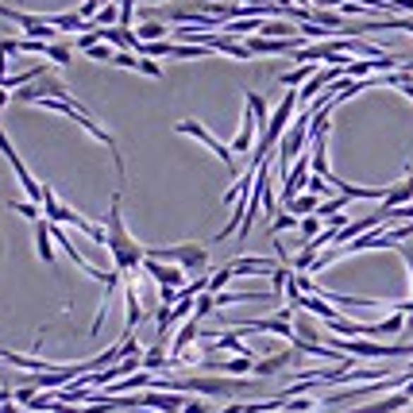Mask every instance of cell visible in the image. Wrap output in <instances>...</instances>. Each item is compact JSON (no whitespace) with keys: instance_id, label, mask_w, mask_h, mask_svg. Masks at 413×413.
Segmentation results:
<instances>
[{"instance_id":"1","label":"cell","mask_w":413,"mask_h":413,"mask_svg":"<svg viewBox=\"0 0 413 413\" xmlns=\"http://www.w3.org/2000/svg\"><path fill=\"white\" fill-rule=\"evenodd\" d=\"M104 232H109V244H104V247L112 251V270H120V275L128 278L131 270L143 267L147 247L136 244V239H131V232H128V225H124V197H120V193H112V201H109Z\"/></svg>"},{"instance_id":"2","label":"cell","mask_w":413,"mask_h":413,"mask_svg":"<svg viewBox=\"0 0 413 413\" xmlns=\"http://www.w3.org/2000/svg\"><path fill=\"white\" fill-rule=\"evenodd\" d=\"M147 259H159V263H174L186 275L205 278V267H209V251L201 244H170V247H147Z\"/></svg>"},{"instance_id":"3","label":"cell","mask_w":413,"mask_h":413,"mask_svg":"<svg viewBox=\"0 0 413 413\" xmlns=\"http://www.w3.org/2000/svg\"><path fill=\"white\" fill-rule=\"evenodd\" d=\"M174 131H178V136H193V139H201V143L209 147V151L217 155V159H220V162H225V167H228V170H232V174H236V159H232V147H228V143H220L217 136H209V131H205V128H201V124H197V120H178V128H174Z\"/></svg>"},{"instance_id":"4","label":"cell","mask_w":413,"mask_h":413,"mask_svg":"<svg viewBox=\"0 0 413 413\" xmlns=\"http://www.w3.org/2000/svg\"><path fill=\"white\" fill-rule=\"evenodd\" d=\"M143 270L159 286H170V290H181V286H186V278H189L181 267H174V263H159V259H143Z\"/></svg>"},{"instance_id":"5","label":"cell","mask_w":413,"mask_h":413,"mask_svg":"<svg viewBox=\"0 0 413 413\" xmlns=\"http://www.w3.org/2000/svg\"><path fill=\"white\" fill-rule=\"evenodd\" d=\"M278 267H282L278 259H259V255H239V259L228 263V270H232L236 278H247V275H275Z\"/></svg>"},{"instance_id":"6","label":"cell","mask_w":413,"mask_h":413,"mask_svg":"<svg viewBox=\"0 0 413 413\" xmlns=\"http://www.w3.org/2000/svg\"><path fill=\"white\" fill-rule=\"evenodd\" d=\"M301 359V352L297 348H286V352H275V355H267V359H255V371L251 375H259V378H267V375H278V371H286L290 363Z\"/></svg>"},{"instance_id":"7","label":"cell","mask_w":413,"mask_h":413,"mask_svg":"<svg viewBox=\"0 0 413 413\" xmlns=\"http://www.w3.org/2000/svg\"><path fill=\"white\" fill-rule=\"evenodd\" d=\"M193 340H201V321H197V317H189L186 321V325H181L178 328V336H174V344H170V359H186V352H189V344H193Z\"/></svg>"},{"instance_id":"8","label":"cell","mask_w":413,"mask_h":413,"mask_svg":"<svg viewBox=\"0 0 413 413\" xmlns=\"http://www.w3.org/2000/svg\"><path fill=\"white\" fill-rule=\"evenodd\" d=\"M317 70L321 66L317 62H301V66H294V70H286V73H278V85H286V89H297V85H309L313 78H317Z\"/></svg>"},{"instance_id":"9","label":"cell","mask_w":413,"mask_h":413,"mask_svg":"<svg viewBox=\"0 0 413 413\" xmlns=\"http://www.w3.org/2000/svg\"><path fill=\"white\" fill-rule=\"evenodd\" d=\"M124 305H128V321H124V336H131L136 333V325L143 321V305H139V294H136V286H124Z\"/></svg>"},{"instance_id":"10","label":"cell","mask_w":413,"mask_h":413,"mask_svg":"<svg viewBox=\"0 0 413 413\" xmlns=\"http://www.w3.org/2000/svg\"><path fill=\"white\" fill-rule=\"evenodd\" d=\"M255 131H259V120H255V112H251V109H247V112H244V124H239V136L232 139V151H239V155L251 151Z\"/></svg>"},{"instance_id":"11","label":"cell","mask_w":413,"mask_h":413,"mask_svg":"<svg viewBox=\"0 0 413 413\" xmlns=\"http://www.w3.org/2000/svg\"><path fill=\"white\" fill-rule=\"evenodd\" d=\"M170 31H174V28H167L162 20H143V23L136 28V39H139V43H162Z\"/></svg>"},{"instance_id":"12","label":"cell","mask_w":413,"mask_h":413,"mask_svg":"<svg viewBox=\"0 0 413 413\" xmlns=\"http://www.w3.org/2000/svg\"><path fill=\"white\" fill-rule=\"evenodd\" d=\"M51 220H35V244H39V259L43 263H54V244H51Z\"/></svg>"},{"instance_id":"13","label":"cell","mask_w":413,"mask_h":413,"mask_svg":"<svg viewBox=\"0 0 413 413\" xmlns=\"http://www.w3.org/2000/svg\"><path fill=\"white\" fill-rule=\"evenodd\" d=\"M317 209H321V197H313V193H301V197H294V201L286 205V213H294L297 220L317 217Z\"/></svg>"},{"instance_id":"14","label":"cell","mask_w":413,"mask_h":413,"mask_svg":"<svg viewBox=\"0 0 413 413\" xmlns=\"http://www.w3.org/2000/svg\"><path fill=\"white\" fill-rule=\"evenodd\" d=\"M247 109H251L255 112V120H259V136H263V131H267V124H270V112H267V101H263V97L259 93H255V89H247Z\"/></svg>"},{"instance_id":"15","label":"cell","mask_w":413,"mask_h":413,"mask_svg":"<svg viewBox=\"0 0 413 413\" xmlns=\"http://www.w3.org/2000/svg\"><path fill=\"white\" fill-rule=\"evenodd\" d=\"M290 228H301V220H297V217H294V213H286V209H282V213H278V217H275V220H270V236H275V239H278V236H282V232H290Z\"/></svg>"},{"instance_id":"16","label":"cell","mask_w":413,"mask_h":413,"mask_svg":"<svg viewBox=\"0 0 413 413\" xmlns=\"http://www.w3.org/2000/svg\"><path fill=\"white\" fill-rule=\"evenodd\" d=\"M97 28H120V4L116 0H112V4H104L101 12H97Z\"/></svg>"},{"instance_id":"17","label":"cell","mask_w":413,"mask_h":413,"mask_svg":"<svg viewBox=\"0 0 413 413\" xmlns=\"http://www.w3.org/2000/svg\"><path fill=\"white\" fill-rule=\"evenodd\" d=\"M213 309H217V294H209V290H205V294L193 301V317H197V321H205Z\"/></svg>"},{"instance_id":"18","label":"cell","mask_w":413,"mask_h":413,"mask_svg":"<svg viewBox=\"0 0 413 413\" xmlns=\"http://www.w3.org/2000/svg\"><path fill=\"white\" fill-rule=\"evenodd\" d=\"M232 278H236V275L228 270V263H225V267H220L217 275H209V294H225V286L232 282Z\"/></svg>"},{"instance_id":"19","label":"cell","mask_w":413,"mask_h":413,"mask_svg":"<svg viewBox=\"0 0 413 413\" xmlns=\"http://www.w3.org/2000/svg\"><path fill=\"white\" fill-rule=\"evenodd\" d=\"M321 225H325V220H321V217H305V220H301V228H297V232H301V239H305V244H309V239H317L321 232H325V228H321Z\"/></svg>"},{"instance_id":"20","label":"cell","mask_w":413,"mask_h":413,"mask_svg":"<svg viewBox=\"0 0 413 413\" xmlns=\"http://www.w3.org/2000/svg\"><path fill=\"white\" fill-rule=\"evenodd\" d=\"M309 189L313 197H328V201H333V181H325V178H317V174H309Z\"/></svg>"},{"instance_id":"21","label":"cell","mask_w":413,"mask_h":413,"mask_svg":"<svg viewBox=\"0 0 413 413\" xmlns=\"http://www.w3.org/2000/svg\"><path fill=\"white\" fill-rule=\"evenodd\" d=\"M8 209L12 213H23L28 220H43V213H39V205H31V201H8Z\"/></svg>"},{"instance_id":"22","label":"cell","mask_w":413,"mask_h":413,"mask_svg":"<svg viewBox=\"0 0 413 413\" xmlns=\"http://www.w3.org/2000/svg\"><path fill=\"white\" fill-rule=\"evenodd\" d=\"M47 59H54L59 66H70V62H73V54H70V47H62V43H51V47H47Z\"/></svg>"},{"instance_id":"23","label":"cell","mask_w":413,"mask_h":413,"mask_svg":"<svg viewBox=\"0 0 413 413\" xmlns=\"http://www.w3.org/2000/svg\"><path fill=\"white\" fill-rule=\"evenodd\" d=\"M136 73H143V78H162V66L155 62V59H139V70Z\"/></svg>"},{"instance_id":"24","label":"cell","mask_w":413,"mask_h":413,"mask_svg":"<svg viewBox=\"0 0 413 413\" xmlns=\"http://www.w3.org/2000/svg\"><path fill=\"white\" fill-rule=\"evenodd\" d=\"M398 251H402V259H406V267H409V297H413V239L398 244Z\"/></svg>"},{"instance_id":"25","label":"cell","mask_w":413,"mask_h":413,"mask_svg":"<svg viewBox=\"0 0 413 413\" xmlns=\"http://www.w3.org/2000/svg\"><path fill=\"white\" fill-rule=\"evenodd\" d=\"M112 66H120V70H139V59H136V54H128V51H116Z\"/></svg>"},{"instance_id":"26","label":"cell","mask_w":413,"mask_h":413,"mask_svg":"<svg viewBox=\"0 0 413 413\" xmlns=\"http://www.w3.org/2000/svg\"><path fill=\"white\" fill-rule=\"evenodd\" d=\"M89 59H97V62H112V59H116V51H112V47H104V43H97L93 51H89Z\"/></svg>"},{"instance_id":"27","label":"cell","mask_w":413,"mask_h":413,"mask_svg":"<svg viewBox=\"0 0 413 413\" xmlns=\"http://www.w3.org/2000/svg\"><path fill=\"white\" fill-rule=\"evenodd\" d=\"M181 413H213L209 406H205V402H197V398H189L186 402V409H181Z\"/></svg>"},{"instance_id":"28","label":"cell","mask_w":413,"mask_h":413,"mask_svg":"<svg viewBox=\"0 0 413 413\" xmlns=\"http://www.w3.org/2000/svg\"><path fill=\"white\" fill-rule=\"evenodd\" d=\"M151 4H167V0H151Z\"/></svg>"},{"instance_id":"29","label":"cell","mask_w":413,"mask_h":413,"mask_svg":"<svg viewBox=\"0 0 413 413\" xmlns=\"http://www.w3.org/2000/svg\"><path fill=\"white\" fill-rule=\"evenodd\" d=\"M20 413H35V409H20Z\"/></svg>"},{"instance_id":"30","label":"cell","mask_w":413,"mask_h":413,"mask_svg":"<svg viewBox=\"0 0 413 413\" xmlns=\"http://www.w3.org/2000/svg\"><path fill=\"white\" fill-rule=\"evenodd\" d=\"M402 413H413V406H409V409H402Z\"/></svg>"},{"instance_id":"31","label":"cell","mask_w":413,"mask_h":413,"mask_svg":"<svg viewBox=\"0 0 413 413\" xmlns=\"http://www.w3.org/2000/svg\"><path fill=\"white\" fill-rule=\"evenodd\" d=\"M0 363H4V359H0Z\"/></svg>"}]
</instances>
